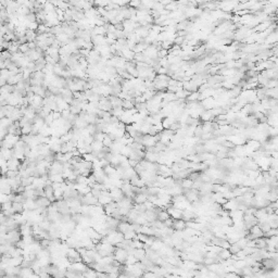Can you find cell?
Segmentation results:
<instances>
[{
  "label": "cell",
  "instance_id": "cell-2",
  "mask_svg": "<svg viewBox=\"0 0 278 278\" xmlns=\"http://www.w3.org/2000/svg\"><path fill=\"white\" fill-rule=\"evenodd\" d=\"M37 208H48L52 204V202L48 199L47 197H38L36 199Z\"/></svg>",
  "mask_w": 278,
  "mask_h": 278
},
{
  "label": "cell",
  "instance_id": "cell-7",
  "mask_svg": "<svg viewBox=\"0 0 278 278\" xmlns=\"http://www.w3.org/2000/svg\"><path fill=\"white\" fill-rule=\"evenodd\" d=\"M133 247L135 249H141V248H145V242L140 241L138 238H135L133 239Z\"/></svg>",
  "mask_w": 278,
  "mask_h": 278
},
{
  "label": "cell",
  "instance_id": "cell-9",
  "mask_svg": "<svg viewBox=\"0 0 278 278\" xmlns=\"http://www.w3.org/2000/svg\"><path fill=\"white\" fill-rule=\"evenodd\" d=\"M12 201H7L4 203H1V211H7V210H10L12 208Z\"/></svg>",
  "mask_w": 278,
  "mask_h": 278
},
{
  "label": "cell",
  "instance_id": "cell-11",
  "mask_svg": "<svg viewBox=\"0 0 278 278\" xmlns=\"http://www.w3.org/2000/svg\"><path fill=\"white\" fill-rule=\"evenodd\" d=\"M221 255H222V258H224V259H226V258H229V252L228 251H226V250H224L223 251V253H221Z\"/></svg>",
  "mask_w": 278,
  "mask_h": 278
},
{
  "label": "cell",
  "instance_id": "cell-4",
  "mask_svg": "<svg viewBox=\"0 0 278 278\" xmlns=\"http://www.w3.org/2000/svg\"><path fill=\"white\" fill-rule=\"evenodd\" d=\"M37 34H38V33L34 29H29V28H27V29L25 30V37H26L28 42L36 41V38H37V36H38Z\"/></svg>",
  "mask_w": 278,
  "mask_h": 278
},
{
  "label": "cell",
  "instance_id": "cell-6",
  "mask_svg": "<svg viewBox=\"0 0 278 278\" xmlns=\"http://www.w3.org/2000/svg\"><path fill=\"white\" fill-rule=\"evenodd\" d=\"M134 255H135V258L137 259L138 261H141L143 258H146V255H147V252H146L145 248L135 249V251H134Z\"/></svg>",
  "mask_w": 278,
  "mask_h": 278
},
{
  "label": "cell",
  "instance_id": "cell-3",
  "mask_svg": "<svg viewBox=\"0 0 278 278\" xmlns=\"http://www.w3.org/2000/svg\"><path fill=\"white\" fill-rule=\"evenodd\" d=\"M131 229H133V225L129 222H124V221H121V223L119 224V227H117V230L121 232L122 234H125Z\"/></svg>",
  "mask_w": 278,
  "mask_h": 278
},
{
  "label": "cell",
  "instance_id": "cell-10",
  "mask_svg": "<svg viewBox=\"0 0 278 278\" xmlns=\"http://www.w3.org/2000/svg\"><path fill=\"white\" fill-rule=\"evenodd\" d=\"M128 164H129V166H131V167H135V166L138 164V161H136V160H131V159H128Z\"/></svg>",
  "mask_w": 278,
  "mask_h": 278
},
{
  "label": "cell",
  "instance_id": "cell-5",
  "mask_svg": "<svg viewBox=\"0 0 278 278\" xmlns=\"http://www.w3.org/2000/svg\"><path fill=\"white\" fill-rule=\"evenodd\" d=\"M146 201H148V195L140 192V194H137L136 197L134 198V202L136 204H141V203H145Z\"/></svg>",
  "mask_w": 278,
  "mask_h": 278
},
{
  "label": "cell",
  "instance_id": "cell-8",
  "mask_svg": "<svg viewBox=\"0 0 278 278\" xmlns=\"http://www.w3.org/2000/svg\"><path fill=\"white\" fill-rule=\"evenodd\" d=\"M113 143H114V140H113L108 134H105V137H104V139H103V145H104L105 147L110 148V147H112Z\"/></svg>",
  "mask_w": 278,
  "mask_h": 278
},
{
  "label": "cell",
  "instance_id": "cell-1",
  "mask_svg": "<svg viewBox=\"0 0 278 278\" xmlns=\"http://www.w3.org/2000/svg\"><path fill=\"white\" fill-rule=\"evenodd\" d=\"M128 252H127V250H125V249L123 248H115V251H114V259L115 260L119 261L121 264H125L126 261H127V258H128Z\"/></svg>",
  "mask_w": 278,
  "mask_h": 278
}]
</instances>
